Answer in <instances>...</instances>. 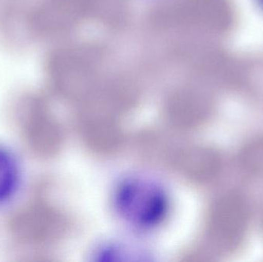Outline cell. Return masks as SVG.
I'll use <instances>...</instances> for the list:
<instances>
[{
    "mask_svg": "<svg viewBox=\"0 0 263 262\" xmlns=\"http://www.w3.org/2000/svg\"><path fill=\"white\" fill-rule=\"evenodd\" d=\"M120 216L139 229L159 225L168 212L166 194L159 186L142 179L129 178L121 183L115 195Z\"/></svg>",
    "mask_w": 263,
    "mask_h": 262,
    "instance_id": "cell-1",
    "label": "cell"
},
{
    "mask_svg": "<svg viewBox=\"0 0 263 262\" xmlns=\"http://www.w3.org/2000/svg\"><path fill=\"white\" fill-rule=\"evenodd\" d=\"M26 175L24 161L18 151L0 142V211L9 207L21 195Z\"/></svg>",
    "mask_w": 263,
    "mask_h": 262,
    "instance_id": "cell-2",
    "label": "cell"
}]
</instances>
